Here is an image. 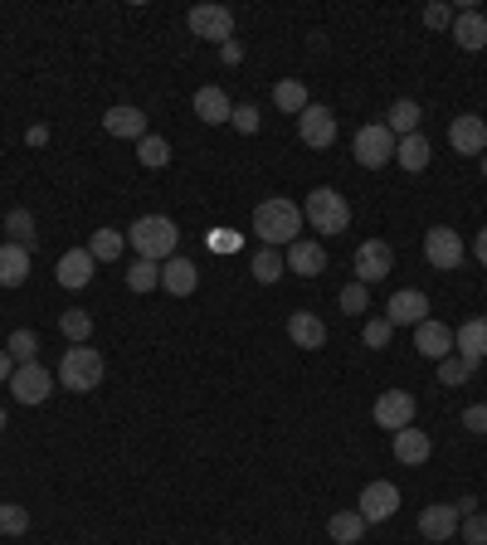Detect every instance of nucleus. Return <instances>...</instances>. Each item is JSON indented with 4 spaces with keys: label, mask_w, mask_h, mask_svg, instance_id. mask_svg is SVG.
I'll list each match as a JSON object with an SVG mask.
<instances>
[{
    "label": "nucleus",
    "mask_w": 487,
    "mask_h": 545,
    "mask_svg": "<svg viewBox=\"0 0 487 545\" xmlns=\"http://www.w3.org/2000/svg\"><path fill=\"white\" fill-rule=\"evenodd\" d=\"M468 375H473V365L463 361V356H444V361H439V380H444V385H463Z\"/></svg>",
    "instance_id": "42"
},
{
    "label": "nucleus",
    "mask_w": 487,
    "mask_h": 545,
    "mask_svg": "<svg viewBox=\"0 0 487 545\" xmlns=\"http://www.w3.org/2000/svg\"><path fill=\"white\" fill-rule=\"evenodd\" d=\"M283 268H288V263H283L278 249H259V254L249 258V273H254L259 283H278V278H283Z\"/></svg>",
    "instance_id": "32"
},
{
    "label": "nucleus",
    "mask_w": 487,
    "mask_h": 545,
    "mask_svg": "<svg viewBox=\"0 0 487 545\" xmlns=\"http://www.w3.org/2000/svg\"><path fill=\"white\" fill-rule=\"evenodd\" d=\"M0 531L5 536H25L30 531V511L15 507V502H0Z\"/></svg>",
    "instance_id": "38"
},
{
    "label": "nucleus",
    "mask_w": 487,
    "mask_h": 545,
    "mask_svg": "<svg viewBox=\"0 0 487 545\" xmlns=\"http://www.w3.org/2000/svg\"><path fill=\"white\" fill-rule=\"evenodd\" d=\"M10 395H15V404H44L49 395H54V375H49L39 361L15 365V375H10Z\"/></svg>",
    "instance_id": "7"
},
{
    "label": "nucleus",
    "mask_w": 487,
    "mask_h": 545,
    "mask_svg": "<svg viewBox=\"0 0 487 545\" xmlns=\"http://www.w3.org/2000/svg\"><path fill=\"white\" fill-rule=\"evenodd\" d=\"M385 322H390V327H419V322H429V297L419 288L395 292L390 307H385Z\"/></svg>",
    "instance_id": "13"
},
{
    "label": "nucleus",
    "mask_w": 487,
    "mask_h": 545,
    "mask_svg": "<svg viewBox=\"0 0 487 545\" xmlns=\"http://www.w3.org/2000/svg\"><path fill=\"white\" fill-rule=\"evenodd\" d=\"M424 258H429L439 273L458 268V263L468 258V249H463V234H453L449 224H434V229L424 234Z\"/></svg>",
    "instance_id": "8"
},
{
    "label": "nucleus",
    "mask_w": 487,
    "mask_h": 545,
    "mask_svg": "<svg viewBox=\"0 0 487 545\" xmlns=\"http://www.w3.org/2000/svg\"><path fill=\"white\" fill-rule=\"evenodd\" d=\"M215 249H220V254H234V249H239V239H234L229 229H215Z\"/></svg>",
    "instance_id": "46"
},
{
    "label": "nucleus",
    "mask_w": 487,
    "mask_h": 545,
    "mask_svg": "<svg viewBox=\"0 0 487 545\" xmlns=\"http://www.w3.org/2000/svg\"><path fill=\"white\" fill-rule=\"evenodd\" d=\"M220 54H225V64H239V59H244V54H239V44H234V39H229V44H220Z\"/></svg>",
    "instance_id": "48"
},
{
    "label": "nucleus",
    "mask_w": 487,
    "mask_h": 545,
    "mask_svg": "<svg viewBox=\"0 0 487 545\" xmlns=\"http://www.w3.org/2000/svg\"><path fill=\"white\" fill-rule=\"evenodd\" d=\"M195 283H200V268L190 258H166L161 263V288L171 292V297H190Z\"/></svg>",
    "instance_id": "23"
},
{
    "label": "nucleus",
    "mask_w": 487,
    "mask_h": 545,
    "mask_svg": "<svg viewBox=\"0 0 487 545\" xmlns=\"http://www.w3.org/2000/svg\"><path fill=\"white\" fill-rule=\"evenodd\" d=\"M327 536L337 545H356L366 536V516H361V511H337V516L327 521Z\"/></svg>",
    "instance_id": "28"
},
{
    "label": "nucleus",
    "mask_w": 487,
    "mask_h": 545,
    "mask_svg": "<svg viewBox=\"0 0 487 545\" xmlns=\"http://www.w3.org/2000/svg\"><path fill=\"white\" fill-rule=\"evenodd\" d=\"M137 161L151 166V171H161V166L171 161V142H166V137H156V132H147V137L137 142Z\"/></svg>",
    "instance_id": "33"
},
{
    "label": "nucleus",
    "mask_w": 487,
    "mask_h": 545,
    "mask_svg": "<svg viewBox=\"0 0 487 545\" xmlns=\"http://www.w3.org/2000/svg\"><path fill=\"white\" fill-rule=\"evenodd\" d=\"M254 234L263 239V249H278V244H298V234H302V205L283 200V195L263 200L259 210H254Z\"/></svg>",
    "instance_id": "1"
},
{
    "label": "nucleus",
    "mask_w": 487,
    "mask_h": 545,
    "mask_svg": "<svg viewBox=\"0 0 487 545\" xmlns=\"http://www.w3.org/2000/svg\"><path fill=\"white\" fill-rule=\"evenodd\" d=\"M390 268H395V249L385 244V239H366L361 249H356V283H380V278H390Z\"/></svg>",
    "instance_id": "10"
},
{
    "label": "nucleus",
    "mask_w": 487,
    "mask_h": 545,
    "mask_svg": "<svg viewBox=\"0 0 487 545\" xmlns=\"http://www.w3.org/2000/svg\"><path fill=\"white\" fill-rule=\"evenodd\" d=\"M5 234H10V244H25L30 249L35 244V215L30 210H10L5 215Z\"/></svg>",
    "instance_id": "36"
},
{
    "label": "nucleus",
    "mask_w": 487,
    "mask_h": 545,
    "mask_svg": "<svg viewBox=\"0 0 487 545\" xmlns=\"http://www.w3.org/2000/svg\"><path fill=\"white\" fill-rule=\"evenodd\" d=\"M103 132H108V137H127V142H142V137H147V112L117 103V108L103 112Z\"/></svg>",
    "instance_id": "16"
},
{
    "label": "nucleus",
    "mask_w": 487,
    "mask_h": 545,
    "mask_svg": "<svg viewBox=\"0 0 487 545\" xmlns=\"http://www.w3.org/2000/svg\"><path fill=\"white\" fill-rule=\"evenodd\" d=\"M25 278H30V249L0 244V288H25Z\"/></svg>",
    "instance_id": "24"
},
{
    "label": "nucleus",
    "mask_w": 487,
    "mask_h": 545,
    "mask_svg": "<svg viewBox=\"0 0 487 545\" xmlns=\"http://www.w3.org/2000/svg\"><path fill=\"white\" fill-rule=\"evenodd\" d=\"M458 521H463V516L453 507H444V502H439V507H424L419 511V536L429 545H439V541H449V536H458Z\"/></svg>",
    "instance_id": "20"
},
{
    "label": "nucleus",
    "mask_w": 487,
    "mask_h": 545,
    "mask_svg": "<svg viewBox=\"0 0 487 545\" xmlns=\"http://www.w3.org/2000/svg\"><path fill=\"white\" fill-rule=\"evenodd\" d=\"M414 351L419 356H429V361H444V356H453V331L444 327V322H419L414 327Z\"/></svg>",
    "instance_id": "19"
},
{
    "label": "nucleus",
    "mask_w": 487,
    "mask_h": 545,
    "mask_svg": "<svg viewBox=\"0 0 487 545\" xmlns=\"http://www.w3.org/2000/svg\"><path fill=\"white\" fill-rule=\"evenodd\" d=\"M0 429H5V409H0Z\"/></svg>",
    "instance_id": "52"
},
{
    "label": "nucleus",
    "mask_w": 487,
    "mask_h": 545,
    "mask_svg": "<svg viewBox=\"0 0 487 545\" xmlns=\"http://www.w3.org/2000/svg\"><path fill=\"white\" fill-rule=\"evenodd\" d=\"M424 25H429V30H453V10L444 5V0L424 5Z\"/></svg>",
    "instance_id": "43"
},
{
    "label": "nucleus",
    "mask_w": 487,
    "mask_h": 545,
    "mask_svg": "<svg viewBox=\"0 0 487 545\" xmlns=\"http://www.w3.org/2000/svg\"><path fill=\"white\" fill-rule=\"evenodd\" d=\"M229 122H234L244 137H254V132H259V108H249V103H244V108H234V117H229Z\"/></svg>",
    "instance_id": "44"
},
{
    "label": "nucleus",
    "mask_w": 487,
    "mask_h": 545,
    "mask_svg": "<svg viewBox=\"0 0 487 545\" xmlns=\"http://www.w3.org/2000/svg\"><path fill=\"white\" fill-rule=\"evenodd\" d=\"M414 409H419V404H414L410 390H385V395L375 400L371 414H375V424H380V429L400 434V429H410V424H414Z\"/></svg>",
    "instance_id": "9"
},
{
    "label": "nucleus",
    "mask_w": 487,
    "mask_h": 545,
    "mask_svg": "<svg viewBox=\"0 0 487 545\" xmlns=\"http://www.w3.org/2000/svg\"><path fill=\"white\" fill-rule=\"evenodd\" d=\"M5 351H10V361L15 365H30L35 361V351H39V336L35 331H10V346H5Z\"/></svg>",
    "instance_id": "37"
},
{
    "label": "nucleus",
    "mask_w": 487,
    "mask_h": 545,
    "mask_svg": "<svg viewBox=\"0 0 487 545\" xmlns=\"http://www.w3.org/2000/svg\"><path fill=\"white\" fill-rule=\"evenodd\" d=\"M127 288L132 292L161 288V263H151V258H132V263H127Z\"/></svg>",
    "instance_id": "31"
},
{
    "label": "nucleus",
    "mask_w": 487,
    "mask_h": 545,
    "mask_svg": "<svg viewBox=\"0 0 487 545\" xmlns=\"http://www.w3.org/2000/svg\"><path fill=\"white\" fill-rule=\"evenodd\" d=\"M453 511H458V516H473V511H478V497H458Z\"/></svg>",
    "instance_id": "47"
},
{
    "label": "nucleus",
    "mask_w": 487,
    "mask_h": 545,
    "mask_svg": "<svg viewBox=\"0 0 487 545\" xmlns=\"http://www.w3.org/2000/svg\"><path fill=\"white\" fill-rule=\"evenodd\" d=\"M478 166H483V176H487V151H483V156H478Z\"/></svg>",
    "instance_id": "51"
},
{
    "label": "nucleus",
    "mask_w": 487,
    "mask_h": 545,
    "mask_svg": "<svg viewBox=\"0 0 487 545\" xmlns=\"http://www.w3.org/2000/svg\"><path fill=\"white\" fill-rule=\"evenodd\" d=\"M453 351H458L468 365L487 361V317H468L463 327L453 331Z\"/></svg>",
    "instance_id": "18"
},
{
    "label": "nucleus",
    "mask_w": 487,
    "mask_h": 545,
    "mask_svg": "<svg viewBox=\"0 0 487 545\" xmlns=\"http://www.w3.org/2000/svg\"><path fill=\"white\" fill-rule=\"evenodd\" d=\"M59 331L69 336V346H83V341L93 336V317H88L83 307H69V312L59 317Z\"/></svg>",
    "instance_id": "34"
},
{
    "label": "nucleus",
    "mask_w": 487,
    "mask_h": 545,
    "mask_svg": "<svg viewBox=\"0 0 487 545\" xmlns=\"http://www.w3.org/2000/svg\"><path fill=\"white\" fill-rule=\"evenodd\" d=\"M337 302H341V312H346V317H361V312L371 307V292H366V283H346Z\"/></svg>",
    "instance_id": "39"
},
{
    "label": "nucleus",
    "mask_w": 487,
    "mask_h": 545,
    "mask_svg": "<svg viewBox=\"0 0 487 545\" xmlns=\"http://www.w3.org/2000/svg\"><path fill=\"white\" fill-rule=\"evenodd\" d=\"M395 161H400L405 171H424V166H429V137H424V132L400 137V142H395Z\"/></svg>",
    "instance_id": "29"
},
{
    "label": "nucleus",
    "mask_w": 487,
    "mask_h": 545,
    "mask_svg": "<svg viewBox=\"0 0 487 545\" xmlns=\"http://www.w3.org/2000/svg\"><path fill=\"white\" fill-rule=\"evenodd\" d=\"M449 146L458 156H483L487 151V122L478 112H458L449 127Z\"/></svg>",
    "instance_id": "11"
},
{
    "label": "nucleus",
    "mask_w": 487,
    "mask_h": 545,
    "mask_svg": "<svg viewBox=\"0 0 487 545\" xmlns=\"http://www.w3.org/2000/svg\"><path fill=\"white\" fill-rule=\"evenodd\" d=\"M93 268H98V258L88 254V249H69V254L59 258V268H54V273H59V283H64L69 292H78V288H88V283H93Z\"/></svg>",
    "instance_id": "22"
},
{
    "label": "nucleus",
    "mask_w": 487,
    "mask_h": 545,
    "mask_svg": "<svg viewBox=\"0 0 487 545\" xmlns=\"http://www.w3.org/2000/svg\"><path fill=\"white\" fill-rule=\"evenodd\" d=\"M458 536H463L468 545H487V516H483V511L463 516V521H458Z\"/></svg>",
    "instance_id": "41"
},
{
    "label": "nucleus",
    "mask_w": 487,
    "mask_h": 545,
    "mask_svg": "<svg viewBox=\"0 0 487 545\" xmlns=\"http://www.w3.org/2000/svg\"><path fill=\"white\" fill-rule=\"evenodd\" d=\"M361 516H366V526H375V521H390L395 511H400V487L395 482H371L366 492H361Z\"/></svg>",
    "instance_id": "14"
},
{
    "label": "nucleus",
    "mask_w": 487,
    "mask_h": 545,
    "mask_svg": "<svg viewBox=\"0 0 487 545\" xmlns=\"http://www.w3.org/2000/svg\"><path fill=\"white\" fill-rule=\"evenodd\" d=\"M127 244L137 249V258L166 263V258H176L181 229H176V219H166V215H142L132 229H127Z\"/></svg>",
    "instance_id": "2"
},
{
    "label": "nucleus",
    "mask_w": 487,
    "mask_h": 545,
    "mask_svg": "<svg viewBox=\"0 0 487 545\" xmlns=\"http://www.w3.org/2000/svg\"><path fill=\"white\" fill-rule=\"evenodd\" d=\"M356 161H361L366 171L390 166V161H395V132H390L385 122H366V127L356 132Z\"/></svg>",
    "instance_id": "6"
},
{
    "label": "nucleus",
    "mask_w": 487,
    "mask_h": 545,
    "mask_svg": "<svg viewBox=\"0 0 487 545\" xmlns=\"http://www.w3.org/2000/svg\"><path fill=\"white\" fill-rule=\"evenodd\" d=\"M473 254H478V263L487 268V229H478V244H473Z\"/></svg>",
    "instance_id": "49"
},
{
    "label": "nucleus",
    "mask_w": 487,
    "mask_h": 545,
    "mask_svg": "<svg viewBox=\"0 0 487 545\" xmlns=\"http://www.w3.org/2000/svg\"><path fill=\"white\" fill-rule=\"evenodd\" d=\"M361 336H366V346H371V351H385V346H390V336H395V327H390L385 317H371V322L361 327Z\"/></svg>",
    "instance_id": "40"
},
{
    "label": "nucleus",
    "mask_w": 487,
    "mask_h": 545,
    "mask_svg": "<svg viewBox=\"0 0 487 545\" xmlns=\"http://www.w3.org/2000/svg\"><path fill=\"white\" fill-rule=\"evenodd\" d=\"M103 351H93L88 341L83 346H69L64 351V361H59V385L64 390H74V395H88V390H98L103 385Z\"/></svg>",
    "instance_id": "4"
},
{
    "label": "nucleus",
    "mask_w": 487,
    "mask_h": 545,
    "mask_svg": "<svg viewBox=\"0 0 487 545\" xmlns=\"http://www.w3.org/2000/svg\"><path fill=\"white\" fill-rule=\"evenodd\" d=\"M453 39H458V49H468V54L487 49V15H483V10L463 5V10L453 15Z\"/></svg>",
    "instance_id": "17"
},
{
    "label": "nucleus",
    "mask_w": 487,
    "mask_h": 545,
    "mask_svg": "<svg viewBox=\"0 0 487 545\" xmlns=\"http://www.w3.org/2000/svg\"><path fill=\"white\" fill-rule=\"evenodd\" d=\"M419 117H424L419 103H414V98H400L395 108L385 112V127H390V132H395V142H400V137H414V132H419Z\"/></svg>",
    "instance_id": "27"
},
{
    "label": "nucleus",
    "mask_w": 487,
    "mask_h": 545,
    "mask_svg": "<svg viewBox=\"0 0 487 545\" xmlns=\"http://www.w3.org/2000/svg\"><path fill=\"white\" fill-rule=\"evenodd\" d=\"M273 103H278V108L283 112H307L312 108V98H307V83H302V78H283V83H278V88H273Z\"/></svg>",
    "instance_id": "30"
},
{
    "label": "nucleus",
    "mask_w": 487,
    "mask_h": 545,
    "mask_svg": "<svg viewBox=\"0 0 487 545\" xmlns=\"http://www.w3.org/2000/svg\"><path fill=\"white\" fill-rule=\"evenodd\" d=\"M288 341H293L298 351H322V346H327L322 317H317V312H293V317H288Z\"/></svg>",
    "instance_id": "21"
},
{
    "label": "nucleus",
    "mask_w": 487,
    "mask_h": 545,
    "mask_svg": "<svg viewBox=\"0 0 487 545\" xmlns=\"http://www.w3.org/2000/svg\"><path fill=\"white\" fill-rule=\"evenodd\" d=\"M88 254L98 258V263H113L122 254V229H98L93 239H88Z\"/></svg>",
    "instance_id": "35"
},
{
    "label": "nucleus",
    "mask_w": 487,
    "mask_h": 545,
    "mask_svg": "<svg viewBox=\"0 0 487 545\" xmlns=\"http://www.w3.org/2000/svg\"><path fill=\"white\" fill-rule=\"evenodd\" d=\"M298 132H302V142L312 146V151H327V146L337 142V112L322 108V103H312V108L298 117Z\"/></svg>",
    "instance_id": "12"
},
{
    "label": "nucleus",
    "mask_w": 487,
    "mask_h": 545,
    "mask_svg": "<svg viewBox=\"0 0 487 545\" xmlns=\"http://www.w3.org/2000/svg\"><path fill=\"white\" fill-rule=\"evenodd\" d=\"M15 375V361H10V351H0V380H10Z\"/></svg>",
    "instance_id": "50"
},
{
    "label": "nucleus",
    "mask_w": 487,
    "mask_h": 545,
    "mask_svg": "<svg viewBox=\"0 0 487 545\" xmlns=\"http://www.w3.org/2000/svg\"><path fill=\"white\" fill-rule=\"evenodd\" d=\"M195 117L205 122V127H220L234 117V103L225 98V88H200L195 93Z\"/></svg>",
    "instance_id": "25"
},
{
    "label": "nucleus",
    "mask_w": 487,
    "mask_h": 545,
    "mask_svg": "<svg viewBox=\"0 0 487 545\" xmlns=\"http://www.w3.org/2000/svg\"><path fill=\"white\" fill-rule=\"evenodd\" d=\"M463 429L468 434H487V404H468L463 409Z\"/></svg>",
    "instance_id": "45"
},
{
    "label": "nucleus",
    "mask_w": 487,
    "mask_h": 545,
    "mask_svg": "<svg viewBox=\"0 0 487 545\" xmlns=\"http://www.w3.org/2000/svg\"><path fill=\"white\" fill-rule=\"evenodd\" d=\"M190 35L195 39H210V44H229L234 39V10L229 5H215V0H205V5H195L186 15Z\"/></svg>",
    "instance_id": "5"
},
{
    "label": "nucleus",
    "mask_w": 487,
    "mask_h": 545,
    "mask_svg": "<svg viewBox=\"0 0 487 545\" xmlns=\"http://www.w3.org/2000/svg\"><path fill=\"white\" fill-rule=\"evenodd\" d=\"M288 273H298V278H317V273H327V249L317 244V239H298V244H288Z\"/></svg>",
    "instance_id": "15"
},
{
    "label": "nucleus",
    "mask_w": 487,
    "mask_h": 545,
    "mask_svg": "<svg viewBox=\"0 0 487 545\" xmlns=\"http://www.w3.org/2000/svg\"><path fill=\"white\" fill-rule=\"evenodd\" d=\"M302 219L327 239V234H346L351 229V205H346V195H337L332 185H317V190H307V200H302Z\"/></svg>",
    "instance_id": "3"
},
{
    "label": "nucleus",
    "mask_w": 487,
    "mask_h": 545,
    "mask_svg": "<svg viewBox=\"0 0 487 545\" xmlns=\"http://www.w3.org/2000/svg\"><path fill=\"white\" fill-rule=\"evenodd\" d=\"M429 453H434V443L424 429H400L395 434V458L405 463V468H419V463H429Z\"/></svg>",
    "instance_id": "26"
}]
</instances>
